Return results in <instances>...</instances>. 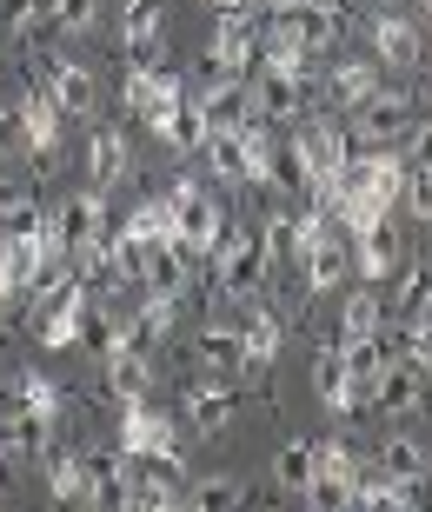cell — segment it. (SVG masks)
I'll return each instance as SVG.
<instances>
[{
    "mask_svg": "<svg viewBox=\"0 0 432 512\" xmlns=\"http://www.w3.org/2000/svg\"><path fill=\"white\" fill-rule=\"evenodd\" d=\"M160 207H167L173 220V240L193 253V260H207L213 247H220V233H226V207H220V193L200 187L193 173H180L167 193H160Z\"/></svg>",
    "mask_w": 432,
    "mask_h": 512,
    "instance_id": "1",
    "label": "cell"
},
{
    "mask_svg": "<svg viewBox=\"0 0 432 512\" xmlns=\"http://www.w3.org/2000/svg\"><path fill=\"white\" fill-rule=\"evenodd\" d=\"M413 120H419V100L413 94H366L346 114V133H353V153H373V147H399L406 133H413Z\"/></svg>",
    "mask_w": 432,
    "mask_h": 512,
    "instance_id": "2",
    "label": "cell"
},
{
    "mask_svg": "<svg viewBox=\"0 0 432 512\" xmlns=\"http://www.w3.org/2000/svg\"><path fill=\"white\" fill-rule=\"evenodd\" d=\"M207 260H213L207 280H220L226 300H253V293H260V280H266V253H260V233H253V227H226V233H220V247H213Z\"/></svg>",
    "mask_w": 432,
    "mask_h": 512,
    "instance_id": "3",
    "label": "cell"
},
{
    "mask_svg": "<svg viewBox=\"0 0 432 512\" xmlns=\"http://www.w3.org/2000/svg\"><path fill=\"white\" fill-rule=\"evenodd\" d=\"M207 67L246 80L260 67V7H240V14H220L213 20V40H207Z\"/></svg>",
    "mask_w": 432,
    "mask_h": 512,
    "instance_id": "4",
    "label": "cell"
},
{
    "mask_svg": "<svg viewBox=\"0 0 432 512\" xmlns=\"http://www.w3.org/2000/svg\"><path fill=\"white\" fill-rule=\"evenodd\" d=\"M246 100H253L260 120H306V107H313V80L286 74V67H253V74H246Z\"/></svg>",
    "mask_w": 432,
    "mask_h": 512,
    "instance_id": "5",
    "label": "cell"
},
{
    "mask_svg": "<svg viewBox=\"0 0 432 512\" xmlns=\"http://www.w3.org/2000/svg\"><path fill=\"white\" fill-rule=\"evenodd\" d=\"M40 300H47V306H40L34 340H40V346H74V340H80V320L94 313V300H100V293H94V286H87V280L74 273L67 286H54V293H40Z\"/></svg>",
    "mask_w": 432,
    "mask_h": 512,
    "instance_id": "6",
    "label": "cell"
},
{
    "mask_svg": "<svg viewBox=\"0 0 432 512\" xmlns=\"http://www.w3.org/2000/svg\"><path fill=\"white\" fill-rule=\"evenodd\" d=\"M120 47H127V67H160L167 60V0L120 7Z\"/></svg>",
    "mask_w": 432,
    "mask_h": 512,
    "instance_id": "7",
    "label": "cell"
},
{
    "mask_svg": "<svg viewBox=\"0 0 432 512\" xmlns=\"http://www.w3.org/2000/svg\"><path fill=\"white\" fill-rule=\"evenodd\" d=\"M40 473H47V493H54L60 506H107V493H100V479H94V466H87V453L47 446V453H40Z\"/></svg>",
    "mask_w": 432,
    "mask_h": 512,
    "instance_id": "8",
    "label": "cell"
},
{
    "mask_svg": "<svg viewBox=\"0 0 432 512\" xmlns=\"http://www.w3.org/2000/svg\"><path fill=\"white\" fill-rule=\"evenodd\" d=\"M107 227V200H100V187H87V193H67L54 207V220H47V247H60V253H80L94 233Z\"/></svg>",
    "mask_w": 432,
    "mask_h": 512,
    "instance_id": "9",
    "label": "cell"
},
{
    "mask_svg": "<svg viewBox=\"0 0 432 512\" xmlns=\"http://www.w3.org/2000/svg\"><path fill=\"white\" fill-rule=\"evenodd\" d=\"M426 406V373L413 360H386L379 366V380L366 386V413H386V419H406Z\"/></svg>",
    "mask_w": 432,
    "mask_h": 512,
    "instance_id": "10",
    "label": "cell"
},
{
    "mask_svg": "<svg viewBox=\"0 0 432 512\" xmlns=\"http://www.w3.org/2000/svg\"><path fill=\"white\" fill-rule=\"evenodd\" d=\"M306 147V167H313V180H339L346 173V160H353V133H346V114H326L313 120L306 133H293Z\"/></svg>",
    "mask_w": 432,
    "mask_h": 512,
    "instance_id": "11",
    "label": "cell"
},
{
    "mask_svg": "<svg viewBox=\"0 0 432 512\" xmlns=\"http://www.w3.org/2000/svg\"><path fill=\"white\" fill-rule=\"evenodd\" d=\"M60 107H54V94L47 87H27L20 94V153H34V160H47V153L60 147Z\"/></svg>",
    "mask_w": 432,
    "mask_h": 512,
    "instance_id": "12",
    "label": "cell"
},
{
    "mask_svg": "<svg viewBox=\"0 0 432 512\" xmlns=\"http://www.w3.org/2000/svg\"><path fill=\"white\" fill-rule=\"evenodd\" d=\"M313 386H320V399L333 406L339 419L366 413V386L346 373V360H339V346H320V360H313Z\"/></svg>",
    "mask_w": 432,
    "mask_h": 512,
    "instance_id": "13",
    "label": "cell"
},
{
    "mask_svg": "<svg viewBox=\"0 0 432 512\" xmlns=\"http://www.w3.org/2000/svg\"><path fill=\"white\" fill-rule=\"evenodd\" d=\"M187 280H200V260H193L180 240H153L147 247V273H140V286H153V293H187Z\"/></svg>",
    "mask_w": 432,
    "mask_h": 512,
    "instance_id": "14",
    "label": "cell"
},
{
    "mask_svg": "<svg viewBox=\"0 0 432 512\" xmlns=\"http://www.w3.org/2000/svg\"><path fill=\"white\" fill-rule=\"evenodd\" d=\"M187 426L193 433H226L233 426V386H226V373H207V380L187 386Z\"/></svg>",
    "mask_w": 432,
    "mask_h": 512,
    "instance_id": "15",
    "label": "cell"
},
{
    "mask_svg": "<svg viewBox=\"0 0 432 512\" xmlns=\"http://www.w3.org/2000/svg\"><path fill=\"white\" fill-rule=\"evenodd\" d=\"M47 94H54V107L67 120H87V114H94V100H100V80L87 74L80 60H54V67H47Z\"/></svg>",
    "mask_w": 432,
    "mask_h": 512,
    "instance_id": "16",
    "label": "cell"
},
{
    "mask_svg": "<svg viewBox=\"0 0 432 512\" xmlns=\"http://www.w3.org/2000/svg\"><path fill=\"white\" fill-rule=\"evenodd\" d=\"M47 266V233H0V273L14 293H34Z\"/></svg>",
    "mask_w": 432,
    "mask_h": 512,
    "instance_id": "17",
    "label": "cell"
},
{
    "mask_svg": "<svg viewBox=\"0 0 432 512\" xmlns=\"http://www.w3.org/2000/svg\"><path fill=\"white\" fill-rule=\"evenodd\" d=\"M399 260H406V240H399V227H386V220L359 227V247H353L359 280H393V266H399Z\"/></svg>",
    "mask_w": 432,
    "mask_h": 512,
    "instance_id": "18",
    "label": "cell"
},
{
    "mask_svg": "<svg viewBox=\"0 0 432 512\" xmlns=\"http://www.w3.org/2000/svg\"><path fill=\"white\" fill-rule=\"evenodd\" d=\"M366 94H379V60H339V67H326V107L333 114H353Z\"/></svg>",
    "mask_w": 432,
    "mask_h": 512,
    "instance_id": "19",
    "label": "cell"
},
{
    "mask_svg": "<svg viewBox=\"0 0 432 512\" xmlns=\"http://www.w3.org/2000/svg\"><path fill=\"white\" fill-rule=\"evenodd\" d=\"M293 14V34L313 47V54H333L339 34H346V7L339 0H300V7H286Z\"/></svg>",
    "mask_w": 432,
    "mask_h": 512,
    "instance_id": "20",
    "label": "cell"
},
{
    "mask_svg": "<svg viewBox=\"0 0 432 512\" xmlns=\"http://www.w3.org/2000/svg\"><path fill=\"white\" fill-rule=\"evenodd\" d=\"M120 446H127V453H147V446H173V419H167V413H153L147 393L120 399Z\"/></svg>",
    "mask_w": 432,
    "mask_h": 512,
    "instance_id": "21",
    "label": "cell"
},
{
    "mask_svg": "<svg viewBox=\"0 0 432 512\" xmlns=\"http://www.w3.org/2000/svg\"><path fill=\"white\" fill-rule=\"evenodd\" d=\"M419 27L406 14H373V60L379 67H419Z\"/></svg>",
    "mask_w": 432,
    "mask_h": 512,
    "instance_id": "22",
    "label": "cell"
},
{
    "mask_svg": "<svg viewBox=\"0 0 432 512\" xmlns=\"http://www.w3.org/2000/svg\"><path fill=\"white\" fill-rule=\"evenodd\" d=\"M346 273H353V253H346V240H339V233H326L320 247L300 253V286H306V293H333Z\"/></svg>",
    "mask_w": 432,
    "mask_h": 512,
    "instance_id": "23",
    "label": "cell"
},
{
    "mask_svg": "<svg viewBox=\"0 0 432 512\" xmlns=\"http://www.w3.org/2000/svg\"><path fill=\"white\" fill-rule=\"evenodd\" d=\"M200 153L213 160V180H220V187H253V180H260V173H253V153H246V140H240V133L213 127Z\"/></svg>",
    "mask_w": 432,
    "mask_h": 512,
    "instance_id": "24",
    "label": "cell"
},
{
    "mask_svg": "<svg viewBox=\"0 0 432 512\" xmlns=\"http://www.w3.org/2000/svg\"><path fill=\"white\" fill-rule=\"evenodd\" d=\"M147 127L160 133L173 153H200V147H207V120H200V107H193V100H180V107H153Z\"/></svg>",
    "mask_w": 432,
    "mask_h": 512,
    "instance_id": "25",
    "label": "cell"
},
{
    "mask_svg": "<svg viewBox=\"0 0 432 512\" xmlns=\"http://www.w3.org/2000/svg\"><path fill=\"white\" fill-rule=\"evenodd\" d=\"M127 173H133V147H127V133L100 127L94 140H87V180H94V187H120Z\"/></svg>",
    "mask_w": 432,
    "mask_h": 512,
    "instance_id": "26",
    "label": "cell"
},
{
    "mask_svg": "<svg viewBox=\"0 0 432 512\" xmlns=\"http://www.w3.org/2000/svg\"><path fill=\"white\" fill-rule=\"evenodd\" d=\"M280 340H286V313L280 306H260L253 320L240 326V346H246V373H260V366L280 360Z\"/></svg>",
    "mask_w": 432,
    "mask_h": 512,
    "instance_id": "27",
    "label": "cell"
},
{
    "mask_svg": "<svg viewBox=\"0 0 432 512\" xmlns=\"http://www.w3.org/2000/svg\"><path fill=\"white\" fill-rule=\"evenodd\" d=\"M193 353H200L207 373H246L240 326H200V333H193Z\"/></svg>",
    "mask_w": 432,
    "mask_h": 512,
    "instance_id": "28",
    "label": "cell"
},
{
    "mask_svg": "<svg viewBox=\"0 0 432 512\" xmlns=\"http://www.w3.org/2000/svg\"><path fill=\"white\" fill-rule=\"evenodd\" d=\"M339 360H346V373L359 386H373L379 366L393 360V346H386V333H339Z\"/></svg>",
    "mask_w": 432,
    "mask_h": 512,
    "instance_id": "29",
    "label": "cell"
},
{
    "mask_svg": "<svg viewBox=\"0 0 432 512\" xmlns=\"http://www.w3.org/2000/svg\"><path fill=\"white\" fill-rule=\"evenodd\" d=\"M373 466L379 473H393V479H426V439H413V433H386L379 439V453H373Z\"/></svg>",
    "mask_w": 432,
    "mask_h": 512,
    "instance_id": "30",
    "label": "cell"
},
{
    "mask_svg": "<svg viewBox=\"0 0 432 512\" xmlns=\"http://www.w3.org/2000/svg\"><path fill=\"white\" fill-rule=\"evenodd\" d=\"M266 187H280V193H306L313 187V167H306L300 140H273V153H266Z\"/></svg>",
    "mask_w": 432,
    "mask_h": 512,
    "instance_id": "31",
    "label": "cell"
},
{
    "mask_svg": "<svg viewBox=\"0 0 432 512\" xmlns=\"http://www.w3.org/2000/svg\"><path fill=\"white\" fill-rule=\"evenodd\" d=\"M107 386L113 399H133L153 386V353H140V346H120V353H107Z\"/></svg>",
    "mask_w": 432,
    "mask_h": 512,
    "instance_id": "32",
    "label": "cell"
},
{
    "mask_svg": "<svg viewBox=\"0 0 432 512\" xmlns=\"http://www.w3.org/2000/svg\"><path fill=\"white\" fill-rule=\"evenodd\" d=\"M393 300H386V313H399V320H413L419 313V300L432 293V260H399L393 266Z\"/></svg>",
    "mask_w": 432,
    "mask_h": 512,
    "instance_id": "33",
    "label": "cell"
},
{
    "mask_svg": "<svg viewBox=\"0 0 432 512\" xmlns=\"http://www.w3.org/2000/svg\"><path fill=\"white\" fill-rule=\"evenodd\" d=\"M180 506H200V512H233V506H246V486L233 473H213V479H187L180 486Z\"/></svg>",
    "mask_w": 432,
    "mask_h": 512,
    "instance_id": "34",
    "label": "cell"
},
{
    "mask_svg": "<svg viewBox=\"0 0 432 512\" xmlns=\"http://www.w3.org/2000/svg\"><path fill=\"white\" fill-rule=\"evenodd\" d=\"M339 333H386V300H379L373 286H359L346 313H339Z\"/></svg>",
    "mask_w": 432,
    "mask_h": 512,
    "instance_id": "35",
    "label": "cell"
},
{
    "mask_svg": "<svg viewBox=\"0 0 432 512\" xmlns=\"http://www.w3.org/2000/svg\"><path fill=\"white\" fill-rule=\"evenodd\" d=\"M273 479H280L286 493H306V479H313V439H286L280 459H273Z\"/></svg>",
    "mask_w": 432,
    "mask_h": 512,
    "instance_id": "36",
    "label": "cell"
},
{
    "mask_svg": "<svg viewBox=\"0 0 432 512\" xmlns=\"http://www.w3.org/2000/svg\"><path fill=\"white\" fill-rule=\"evenodd\" d=\"M313 473L320 479H339V486H353L359 479V459L346 439H313Z\"/></svg>",
    "mask_w": 432,
    "mask_h": 512,
    "instance_id": "37",
    "label": "cell"
},
{
    "mask_svg": "<svg viewBox=\"0 0 432 512\" xmlns=\"http://www.w3.org/2000/svg\"><path fill=\"white\" fill-rule=\"evenodd\" d=\"M147 479L153 486H167V493H180V486H187V459H180V439H173V446H147Z\"/></svg>",
    "mask_w": 432,
    "mask_h": 512,
    "instance_id": "38",
    "label": "cell"
},
{
    "mask_svg": "<svg viewBox=\"0 0 432 512\" xmlns=\"http://www.w3.org/2000/svg\"><path fill=\"white\" fill-rule=\"evenodd\" d=\"M0 233H47V213H40V200H27V193L7 187V200H0Z\"/></svg>",
    "mask_w": 432,
    "mask_h": 512,
    "instance_id": "39",
    "label": "cell"
},
{
    "mask_svg": "<svg viewBox=\"0 0 432 512\" xmlns=\"http://www.w3.org/2000/svg\"><path fill=\"white\" fill-rule=\"evenodd\" d=\"M47 20H54V34H94L100 0H47Z\"/></svg>",
    "mask_w": 432,
    "mask_h": 512,
    "instance_id": "40",
    "label": "cell"
},
{
    "mask_svg": "<svg viewBox=\"0 0 432 512\" xmlns=\"http://www.w3.org/2000/svg\"><path fill=\"white\" fill-rule=\"evenodd\" d=\"M253 233H260L266 266H273V260H293V213H266V220H260Z\"/></svg>",
    "mask_w": 432,
    "mask_h": 512,
    "instance_id": "41",
    "label": "cell"
},
{
    "mask_svg": "<svg viewBox=\"0 0 432 512\" xmlns=\"http://www.w3.org/2000/svg\"><path fill=\"white\" fill-rule=\"evenodd\" d=\"M7 393H14L20 406H34V413H60V386L47 380V373H20V380L7 386Z\"/></svg>",
    "mask_w": 432,
    "mask_h": 512,
    "instance_id": "42",
    "label": "cell"
},
{
    "mask_svg": "<svg viewBox=\"0 0 432 512\" xmlns=\"http://www.w3.org/2000/svg\"><path fill=\"white\" fill-rule=\"evenodd\" d=\"M34 20H47V0H0V47L20 40Z\"/></svg>",
    "mask_w": 432,
    "mask_h": 512,
    "instance_id": "43",
    "label": "cell"
},
{
    "mask_svg": "<svg viewBox=\"0 0 432 512\" xmlns=\"http://www.w3.org/2000/svg\"><path fill=\"white\" fill-rule=\"evenodd\" d=\"M399 207L432 227V167H406V187H399Z\"/></svg>",
    "mask_w": 432,
    "mask_h": 512,
    "instance_id": "44",
    "label": "cell"
},
{
    "mask_svg": "<svg viewBox=\"0 0 432 512\" xmlns=\"http://www.w3.org/2000/svg\"><path fill=\"white\" fill-rule=\"evenodd\" d=\"M153 100H160V67H127V114L147 120Z\"/></svg>",
    "mask_w": 432,
    "mask_h": 512,
    "instance_id": "45",
    "label": "cell"
},
{
    "mask_svg": "<svg viewBox=\"0 0 432 512\" xmlns=\"http://www.w3.org/2000/svg\"><path fill=\"white\" fill-rule=\"evenodd\" d=\"M399 360H413L419 373L432 366V326H419V320H399Z\"/></svg>",
    "mask_w": 432,
    "mask_h": 512,
    "instance_id": "46",
    "label": "cell"
},
{
    "mask_svg": "<svg viewBox=\"0 0 432 512\" xmlns=\"http://www.w3.org/2000/svg\"><path fill=\"white\" fill-rule=\"evenodd\" d=\"M7 153H20V100L14 94H0V160Z\"/></svg>",
    "mask_w": 432,
    "mask_h": 512,
    "instance_id": "47",
    "label": "cell"
},
{
    "mask_svg": "<svg viewBox=\"0 0 432 512\" xmlns=\"http://www.w3.org/2000/svg\"><path fill=\"white\" fill-rule=\"evenodd\" d=\"M406 167H432V114L413 120V133H406Z\"/></svg>",
    "mask_w": 432,
    "mask_h": 512,
    "instance_id": "48",
    "label": "cell"
},
{
    "mask_svg": "<svg viewBox=\"0 0 432 512\" xmlns=\"http://www.w3.org/2000/svg\"><path fill=\"white\" fill-rule=\"evenodd\" d=\"M14 300H20V293H14V286H7V273H0V320L14 313Z\"/></svg>",
    "mask_w": 432,
    "mask_h": 512,
    "instance_id": "49",
    "label": "cell"
},
{
    "mask_svg": "<svg viewBox=\"0 0 432 512\" xmlns=\"http://www.w3.org/2000/svg\"><path fill=\"white\" fill-rule=\"evenodd\" d=\"M240 7H253V0H213V14H240Z\"/></svg>",
    "mask_w": 432,
    "mask_h": 512,
    "instance_id": "50",
    "label": "cell"
},
{
    "mask_svg": "<svg viewBox=\"0 0 432 512\" xmlns=\"http://www.w3.org/2000/svg\"><path fill=\"white\" fill-rule=\"evenodd\" d=\"M413 320H419V326H432V293H426V300H419V313H413Z\"/></svg>",
    "mask_w": 432,
    "mask_h": 512,
    "instance_id": "51",
    "label": "cell"
},
{
    "mask_svg": "<svg viewBox=\"0 0 432 512\" xmlns=\"http://www.w3.org/2000/svg\"><path fill=\"white\" fill-rule=\"evenodd\" d=\"M0 486H7V453H0Z\"/></svg>",
    "mask_w": 432,
    "mask_h": 512,
    "instance_id": "52",
    "label": "cell"
},
{
    "mask_svg": "<svg viewBox=\"0 0 432 512\" xmlns=\"http://www.w3.org/2000/svg\"><path fill=\"white\" fill-rule=\"evenodd\" d=\"M0 413H7V386H0Z\"/></svg>",
    "mask_w": 432,
    "mask_h": 512,
    "instance_id": "53",
    "label": "cell"
},
{
    "mask_svg": "<svg viewBox=\"0 0 432 512\" xmlns=\"http://www.w3.org/2000/svg\"><path fill=\"white\" fill-rule=\"evenodd\" d=\"M366 7H379V0H366Z\"/></svg>",
    "mask_w": 432,
    "mask_h": 512,
    "instance_id": "54",
    "label": "cell"
},
{
    "mask_svg": "<svg viewBox=\"0 0 432 512\" xmlns=\"http://www.w3.org/2000/svg\"><path fill=\"white\" fill-rule=\"evenodd\" d=\"M426 67H432V60H426Z\"/></svg>",
    "mask_w": 432,
    "mask_h": 512,
    "instance_id": "55",
    "label": "cell"
}]
</instances>
